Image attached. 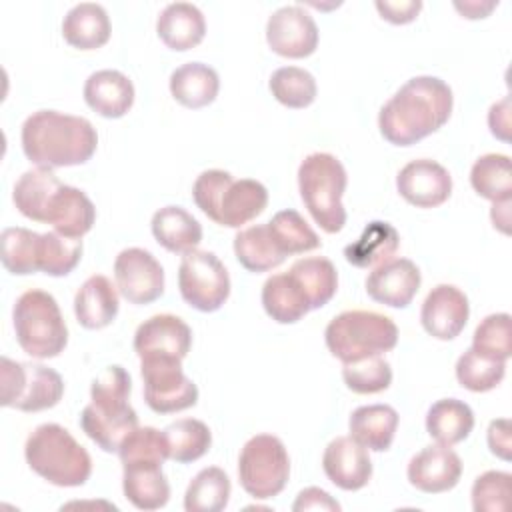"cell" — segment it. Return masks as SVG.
Masks as SVG:
<instances>
[{
  "instance_id": "cell-1",
  "label": "cell",
  "mask_w": 512,
  "mask_h": 512,
  "mask_svg": "<svg viewBox=\"0 0 512 512\" xmlns=\"http://www.w3.org/2000/svg\"><path fill=\"white\" fill-rule=\"evenodd\" d=\"M452 102V90L444 80L414 76L380 108V134L394 146H412L448 122Z\"/></svg>"
},
{
  "instance_id": "cell-2",
  "label": "cell",
  "mask_w": 512,
  "mask_h": 512,
  "mask_svg": "<svg viewBox=\"0 0 512 512\" xmlns=\"http://www.w3.org/2000/svg\"><path fill=\"white\" fill-rule=\"evenodd\" d=\"M96 146V128L82 116L38 110L22 124V150L40 168L84 164L94 156Z\"/></svg>"
},
{
  "instance_id": "cell-3",
  "label": "cell",
  "mask_w": 512,
  "mask_h": 512,
  "mask_svg": "<svg viewBox=\"0 0 512 512\" xmlns=\"http://www.w3.org/2000/svg\"><path fill=\"white\" fill-rule=\"evenodd\" d=\"M196 206L216 224L240 228L260 216L268 204V190L252 178L234 180L226 170H204L194 186Z\"/></svg>"
},
{
  "instance_id": "cell-4",
  "label": "cell",
  "mask_w": 512,
  "mask_h": 512,
  "mask_svg": "<svg viewBox=\"0 0 512 512\" xmlns=\"http://www.w3.org/2000/svg\"><path fill=\"white\" fill-rule=\"evenodd\" d=\"M28 466L54 486H82L92 474V458L60 424L36 426L24 446Z\"/></svg>"
},
{
  "instance_id": "cell-5",
  "label": "cell",
  "mask_w": 512,
  "mask_h": 512,
  "mask_svg": "<svg viewBox=\"0 0 512 512\" xmlns=\"http://www.w3.org/2000/svg\"><path fill=\"white\" fill-rule=\"evenodd\" d=\"M348 184L342 162L328 152L308 154L298 168V188L304 206L314 222L328 234H336L346 224L342 196Z\"/></svg>"
},
{
  "instance_id": "cell-6",
  "label": "cell",
  "mask_w": 512,
  "mask_h": 512,
  "mask_svg": "<svg viewBox=\"0 0 512 512\" xmlns=\"http://www.w3.org/2000/svg\"><path fill=\"white\" fill-rule=\"evenodd\" d=\"M326 346L342 364L368 356H382L398 344L392 318L372 310H348L330 320L324 332Z\"/></svg>"
},
{
  "instance_id": "cell-7",
  "label": "cell",
  "mask_w": 512,
  "mask_h": 512,
  "mask_svg": "<svg viewBox=\"0 0 512 512\" xmlns=\"http://www.w3.org/2000/svg\"><path fill=\"white\" fill-rule=\"evenodd\" d=\"M14 332L20 348L32 358H54L68 344V328L52 294L32 288L18 296Z\"/></svg>"
},
{
  "instance_id": "cell-8",
  "label": "cell",
  "mask_w": 512,
  "mask_h": 512,
  "mask_svg": "<svg viewBox=\"0 0 512 512\" xmlns=\"http://www.w3.org/2000/svg\"><path fill=\"white\" fill-rule=\"evenodd\" d=\"M64 394L62 376L36 362L0 358V404L22 412H40L56 406Z\"/></svg>"
},
{
  "instance_id": "cell-9",
  "label": "cell",
  "mask_w": 512,
  "mask_h": 512,
  "mask_svg": "<svg viewBox=\"0 0 512 512\" xmlns=\"http://www.w3.org/2000/svg\"><path fill=\"white\" fill-rule=\"evenodd\" d=\"M290 476V458L280 438L272 434L252 436L238 458V478L246 494L256 500L278 496Z\"/></svg>"
},
{
  "instance_id": "cell-10",
  "label": "cell",
  "mask_w": 512,
  "mask_h": 512,
  "mask_svg": "<svg viewBox=\"0 0 512 512\" xmlns=\"http://www.w3.org/2000/svg\"><path fill=\"white\" fill-rule=\"evenodd\" d=\"M178 288L192 308L216 312L230 296V276L214 252L190 250L180 260Z\"/></svg>"
},
{
  "instance_id": "cell-11",
  "label": "cell",
  "mask_w": 512,
  "mask_h": 512,
  "mask_svg": "<svg viewBox=\"0 0 512 512\" xmlns=\"http://www.w3.org/2000/svg\"><path fill=\"white\" fill-rule=\"evenodd\" d=\"M144 400L156 414H174L198 402L196 384L184 374L178 358L140 360Z\"/></svg>"
},
{
  "instance_id": "cell-12",
  "label": "cell",
  "mask_w": 512,
  "mask_h": 512,
  "mask_svg": "<svg viewBox=\"0 0 512 512\" xmlns=\"http://www.w3.org/2000/svg\"><path fill=\"white\" fill-rule=\"evenodd\" d=\"M118 292L130 304H150L164 292V270L144 248H126L114 260Z\"/></svg>"
},
{
  "instance_id": "cell-13",
  "label": "cell",
  "mask_w": 512,
  "mask_h": 512,
  "mask_svg": "<svg viewBox=\"0 0 512 512\" xmlns=\"http://www.w3.org/2000/svg\"><path fill=\"white\" fill-rule=\"evenodd\" d=\"M266 40L284 58H306L318 46V26L302 6H282L266 22Z\"/></svg>"
},
{
  "instance_id": "cell-14",
  "label": "cell",
  "mask_w": 512,
  "mask_h": 512,
  "mask_svg": "<svg viewBox=\"0 0 512 512\" xmlns=\"http://www.w3.org/2000/svg\"><path fill=\"white\" fill-rule=\"evenodd\" d=\"M192 346L190 326L174 314H156L144 320L134 334V352L144 358L184 360Z\"/></svg>"
},
{
  "instance_id": "cell-15",
  "label": "cell",
  "mask_w": 512,
  "mask_h": 512,
  "mask_svg": "<svg viewBox=\"0 0 512 512\" xmlns=\"http://www.w3.org/2000/svg\"><path fill=\"white\" fill-rule=\"evenodd\" d=\"M400 196L416 208H436L452 194V178L448 170L430 158L408 162L396 176Z\"/></svg>"
},
{
  "instance_id": "cell-16",
  "label": "cell",
  "mask_w": 512,
  "mask_h": 512,
  "mask_svg": "<svg viewBox=\"0 0 512 512\" xmlns=\"http://www.w3.org/2000/svg\"><path fill=\"white\" fill-rule=\"evenodd\" d=\"M470 316L466 294L452 284L434 286L422 302L420 322L424 330L438 340L456 338Z\"/></svg>"
},
{
  "instance_id": "cell-17",
  "label": "cell",
  "mask_w": 512,
  "mask_h": 512,
  "mask_svg": "<svg viewBox=\"0 0 512 512\" xmlns=\"http://www.w3.org/2000/svg\"><path fill=\"white\" fill-rule=\"evenodd\" d=\"M462 476L460 456L444 444L422 448L408 462V482L426 494L452 490Z\"/></svg>"
},
{
  "instance_id": "cell-18",
  "label": "cell",
  "mask_w": 512,
  "mask_h": 512,
  "mask_svg": "<svg viewBox=\"0 0 512 512\" xmlns=\"http://www.w3.org/2000/svg\"><path fill=\"white\" fill-rule=\"evenodd\" d=\"M420 270L408 258H390L366 278L368 296L390 308H406L420 288Z\"/></svg>"
},
{
  "instance_id": "cell-19",
  "label": "cell",
  "mask_w": 512,
  "mask_h": 512,
  "mask_svg": "<svg viewBox=\"0 0 512 512\" xmlns=\"http://www.w3.org/2000/svg\"><path fill=\"white\" fill-rule=\"evenodd\" d=\"M326 478L342 490H360L372 478V462L368 450L352 436L334 438L322 456Z\"/></svg>"
},
{
  "instance_id": "cell-20",
  "label": "cell",
  "mask_w": 512,
  "mask_h": 512,
  "mask_svg": "<svg viewBox=\"0 0 512 512\" xmlns=\"http://www.w3.org/2000/svg\"><path fill=\"white\" fill-rule=\"evenodd\" d=\"M86 104L104 118H122L134 104V86L118 70H98L84 84Z\"/></svg>"
},
{
  "instance_id": "cell-21",
  "label": "cell",
  "mask_w": 512,
  "mask_h": 512,
  "mask_svg": "<svg viewBox=\"0 0 512 512\" xmlns=\"http://www.w3.org/2000/svg\"><path fill=\"white\" fill-rule=\"evenodd\" d=\"M118 306L116 286L102 274L90 276L74 296L76 320L88 330H100L112 324L118 314Z\"/></svg>"
},
{
  "instance_id": "cell-22",
  "label": "cell",
  "mask_w": 512,
  "mask_h": 512,
  "mask_svg": "<svg viewBox=\"0 0 512 512\" xmlns=\"http://www.w3.org/2000/svg\"><path fill=\"white\" fill-rule=\"evenodd\" d=\"M156 32L170 50L184 52L202 42L206 34V20L194 4L172 2L160 12Z\"/></svg>"
},
{
  "instance_id": "cell-23",
  "label": "cell",
  "mask_w": 512,
  "mask_h": 512,
  "mask_svg": "<svg viewBox=\"0 0 512 512\" xmlns=\"http://www.w3.org/2000/svg\"><path fill=\"white\" fill-rule=\"evenodd\" d=\"M94 220L96 208L92 200L82 190L68 184H62V188L54 194L46 212V222L68 238H82L86 232H90Z\"/></svg>"
},
{
  "instance_id": "cell-24",
  "label": "cell",
  "mask_w": 512,
  "mask_h": 512,
  "mask_svg": "<svg viewBox=\"0 0 512 512\" xmlns=\"http://www.w3.org/2000/svg\"><path fill=\"white\" fill-rule=\"evenodd\" d=\"M110 32V18L96 2H80L72 6L62 20L64 40L78 50H96L104 46Z\"/></svg>"
},
{
  "instance_id": "cell-25",
  "label": "cell",
  "mask_w": 512,
  "mask_h": 512,
  "mask_svg": "<svg viewBox=\"0 0 512 512\" xmlns=\"http://www.w3.org/2000/svg\"><path fill=\"white\" fill-rule=\"evenodd\" d=\"M348 428L350 436L366 450L386 452L398 428V412L388 404L360 406L350 414Z\"/></svg>"
},
{
  "instance_id": "cell-26",
  "label": "cell",
  "mask_w": 512,
  "mask_h": 512,
  "mask_svg": "<svg viewBox=\"0 0 512 512\" xmlns=\"http://www.w3.org/2000/svg\"><path fill=\"white\" fill-rule=\"evenodd\" d=\"M220 90L216 70L202 62H186L170 74V94L186 108H204L212 104Z\"/></svg>"
},
{
  "instance_id": "cell-27",
  "label": "cell",
  "mask_w": 512,
  "mask_h": 512,
  "mask_svg": "<svg viewBox=\"0 0 512 512\" xmlns=\"http://www.w3.org/2000/svg\"><path fill=\"white\" fill-rule=\"evenodd\" d=\"M150 226L156 242L174 254L196 250L202 242L200 222L182 206H164L156 210Z\"/></svg>"
},
{
  "instance_id": "cell-28",
  "label": "cell",
  "mask_w": 512,
  "mask_h": 512,
  "mask_svg": "<svg viewBox=\"0 0 512 512\" xmlns=\"http://www.w3.org/2000/svg\"><path fill=\"white\" fill-rule=\"evenodd\" d=\"M136 426H138V416L132 406L118 410V412H106V410L96 408L90 402L88 406H84V410L80 414V428L104 452H118L124 438Z\"/></svg>"
},
{
  "instance_id": "cell-29",
  "label": "cell",
  "mask_w": 512,
  "mask_h": 512,
  "mask_svg": "<svg viewBox=\"0 0 512 512\" xmlns=\"http://www.w3.org/2000/svg\"><path fill=\"white\" fill-rule=\"evenodd\" d=\"M124 496L138 510H158L170 498V484L162 472V464H122Z\"/></svg>"
},
{
  "instance_id": "cell-30",
  "label": "cell",
  "mask_w": 512,
  "mask_h": 512,
  "mask_svg": "<svg viewBox=\"0 0 512 512\" xmlns=\"http://www.w3.org/2000/svg\"><path fill=\"white\" fill-rule=\"evenodd\" d=\"M262 306L278 324H294L310 312L308 298L290 272L272 274L264 282Z\"/></svg>"
},
{
  "instance_id": "cell-31",
  "label": "cell",
  "mask_w": 512,
  "mask_h": 512,
  "mask_svg": "<svg viewBox=\"0 0 512 512\" xmlns=\"http://www.w3.org/2000/svg\"><path fill=\"white\" fill-rule=\"evenodd\" d=\"M62 188V182L52 172V168H34L24 172L12 192V200L18 212L34 222H46L48 206L54 194Z\"/></svg>"
},
{
  "instance_id": "cell-32",
  "label": "cell",
  "mask_w": 512,
  "mask_h": 512,
  "mask_svg": "<svg viewBox=\"0 0 512 512\" xmlns=\"http://www.w3.org/2000/svg\"><path fill=\"white\" fill-rule=\"evenodd\" d=\"M400 246L396 228L382 220H372L362 234L344 248V258L356 268H374L388 262Z\"/></svg>"
},
{
  "instance_id": "cell-33",
  "label": "cell",
  "mask_w": 512,
  "mask_h": 512,
  "mask_svg": "<svg viewBox=\"0 0 512 512\" xmlns=\"http://www.w3.org/2000/svg\"><path fill=\"white\" fill-rule=\"evenodd\" d=\"M474 428V414L470 406L456 398H442L428 408L426 432L438 444L454 446L470 436Z\"/></svg>"
},
{
  "instance_id": "cell-34",
  "label": "cell",
  "mask_w": 512,
  "mask_h": 512,
  "mask_svg": "<svg viewBox=\"0 0 512 512\" xmlns=\"http://www.w3.org/2000/svg\"><path fill=\"white\" fill-rule=\"evenodd\" d=\"M236 260L250 272H268L280 266L286 256L272 238L268 224H254L234 236Z\"/></svg>"
},
{
  "instance_id": "cell-35",
  "label": "cell",
  "mask_w": 512,
  "mask_h": 512,
  "mask_svg": "<svg viewBox=\"0 0 512 512\" xmlns=\"http://www.w3.org/2000/svg\"><path fill=\"white\" fill-rule=\"evenodd\" d=\"M304 290L310 310L322 308L332 300L338 288V274L334 264L324 256H310L296 260L288 270Z\"/></svg>"
},
{
  "instance_id": "cell-36",
  "label": "cell",
  "mask_w": 512,
  "mask_h": 512,
  "mask_svg": "<svg viewBox=\"0 0 512 512\" xmlns=\"http://www.w3.org/2000/svg\"><path fill=\"white\" fill-rule=\"evenodd\" d=\"M40 238L42 234L28 228H4L0 234L2 266L16 276L40 272Z\"/></svg>"
},
{
  "instance_id": "cell-37",
  "label": "cell",
  "mask_w": 512,
  "mask_h": 512,
  "mask_svg": "<svg viewBox=\"0 0 512 512\" xmlns=\"http://www.w3.org/2000/svg\"><path fill=\"white\" fill-rule=\"evenodd\" d=\"M230 500V478L218 466L200 470L186 488V512H220Z\"/></svg>"
},
{
  "instance_id": "cell-38",
  "label": "cell",
  "mask_w": 512,
  "mask_h": 512,
  "mask_svg": "<svg viewBox=\"0 0 512 512\" xmlns=\"http://www.w3.org/2000/svg\"><path fill=\"white\" fill-rule=\"evenodd\" d=\"M472 188L486 200H512V166L506 154H484L470 170Z\"/></svg>"
},
{
  "instance_id": "cell-39",
  "label": "cell",
  "mask_w": 512,
  "mask_h": 512,
  "mask_svg": "<svg viewBox=\"0 0 512 512\" xmlns=\"http://www.w3.org/2000/svg\"><path fill=\"white\" fill-rule=\"evenodd\" d=\"M168 440V458L178 464H188L202 458L210 444V428L196 418H180L164 428Z\"/></svg>"
},
{
  "instance_id": "cell-40",
  "label": "cell",
  "mask_w": 512,
  "mask_h": 512,
  "mask_svg": "<svg viewBox=\"0 0 512 512\" xmlns=\"http://www.w3.org/2000/svg\"><path fill=\"white\" fill-rule=\"evenodd\" d=\"M268 224V230L272 238L276 240L278 248L284 252V256L292 254H304L320 246L318 234L310 228V224L292 208L280 210L272 216Z\"/></svg>"
},
{
  "instance_id": "cell-41",
  "label": "cell",
  "mask_w": 512,
  "mask_h": 512,
  "mask_svg": "<svg viewBox=\"0 0 512 512\" xmlns=\"http://www.w3.org/2000/svg\"><path fill=\"white\" fill-rule=\"evenodd\" d=\"M270 92L272 96L294 110L306 108L316 98V80L314 76L298 66H282L270 76Z\"/></svg>"
},
{
  "instance_id": "cell-42",
  "label": "cell",
  "mask_w": 512,
  "mask_h": 512,
  "mask_svg": "<svg viewBox=\"0 0 512 512\" xmlns=\"http://www.w3.org/2000/svg\"><path fill=\"white\" fill-rule=\"evenodd\" d=\"M506 372L504 360L488 358L474 348H468L456 362L458 384L470 392H488L496 388Z\"/></svg>"
},
{
  "instance_id": "cell-43",
  "label": "cell",
  "mask_w": 512,
  "mask_h": 512,
  "mask_svg": "<svg viewBox=\"0 0 512 512\" xmlns=\"http://www.w3.org/2000/svg\"><path fill=\"white\" fill-rule=\"evenodd\" d=\"M82 258V240L60 232H44L40 238V272L48 276L70 274Z\"/></svg>"
},
{
  "instance_id": "cell-44",
  "label": "cell",
  "mask_w": 512,
  "mask_h": 512,
  "mask_svg": "<svg viewBox=\"0 0 512 512\" xmlns=\"http://www.w3.org/2000/svg\"><path fill=\"white\" fill-rule=\"evenodd\" d=\"M122 464H164L168 460V440L164 430L152 426H136L118 448Z\"/></svg>"
},
{
  "instance_id": "cell-45",
  "label": "cell",
  "mask_w": 512,
  "mask_h": 512,
  "mask_svg": "<svg viewBox=\"0 0 512 512\" xmlns=\"http://www.w3.org/2000/svg\"><path fill=\"white\" fill-rule=\"evenodd\" d=\"M130 390H132L130 374L122 366L112 364L92 380L90 398L96 408L106 412H118L130 406L128 404Z\"/></svg>"
},
{
  "instance_id": "cell-46",
  "label": "cell",
  "mask_w": 512,
  "mask_h": 512,
  "mask_svg": "<svg viewBox=\"0 0 512 512\" xmlns=\"http://www.w3.org/2000/svg\"><path fill=\"white\" fill-rule=\"evenodd\" d=\"M346 386L356 394H378L392 382V368L382 356H368L346 362L342 368Z\"/></svg>"
},
{
  "instance_id": "cell-47",
  "label": "cell",
  "mask_w": 512,
  "mask_h": 512,
  "mask_svg": "<svg viewBox=\"0 0 512 512\" xmlns=\"http://www.w3.org/2000/svg\"><path fill=\"white\" fill-rule=\"evenodd\" d=\"M472 348L494 360H508L512 354L510 314L498 312L486 316L474 330Z\"/></svg>"
},
{
  "instance_id": "cell-48",
  "label": "cell",
  "mask_w": 512,
  "mask_h": 512,
  "mask_svg": "<svg viewBox=\"0 0 512 512\" xmlns=\"http://www.w3.org/2000/svg\"><path fill=\"white\" fill-rule=\"evenodd\" d=\"M512 476L500 470L480 474L472 484V508L476 512H504L510 500Z\"/></svg>"
},
{
  "instance_id": "cell-49",
  "label": "cell",
  "mask_w": 512,
  "mask_h": 512,
  "mask_svg": "<svg viewBox=\"0 0 512 512\" xmlns=\"http://www.w3.org/2000/svg\"><path fill=\"white\" fill-rule=\"evenodd\" d=\"M422 8L420 0H402V2H392V0H376V10L380 16L392 24H408L412 22Z\"/></svg>"
},
{
  "instance_id": "cell-50",
  "label": "cell",
  "mask_w": 512,
  "mask_h": 512,
  "mask_svg": "<svg viewBox=\"0 0 512 512\" xmlns=\"http://www.w3.org/2000/svg\"><path fill=\"white\" fill-rule=\"evenodd\" d=\"M292 510L294 512H304V510H330V512H340V504L324 490L316 488V486H310V488H304L296 502L292 504Z\"/></svg>"
},
{
  "instance_id": "cell-51",
  "label": "cell",
  "mask_w": 512,
  "mask_h": 512,
  "mask_svg": "<svg viewBox=\"0 0 512 512\" xmlns=\"http://www.w3.org/2000/svg\"><path fill=\"white\" fill-rule=\"evenodd\" d=\"M488 448L498 458L510 460V450H512L510 420L498 418V420L490 422V426H488Z\"/></svg>"
},
{
  "instance_id": "cell-52",
  "label": "cell",
  "mask_w": 512,
  "mask_h": 512,
  "mask_svg": "<svg viewBox=\"0 0 512 512\" xmlns=\"http://www.w3.org/2000/svg\"><path fill=\"white\" fill-rule=\"evenodd\" d=\"M488 126L496 138L504 142L510 140V96L492 104L488 112Z\"/></svg>"
},
{
  "instance_id": "cell-53",
  "label": "cell",
  "mask_w": 512,
  "mask_h": 512,
  "mask_svg": "<svg viewBox=\"0 0 512 512\" xmlns=\"http://www.w3.org/2000/svg\"><path fill=\"white\" fill-rule=\"evenodd\" d=\"M498 6V2H454V8L464 16V18H470V20H476V18H486L494 8Z\"/></svg>"
}]
</instances>
